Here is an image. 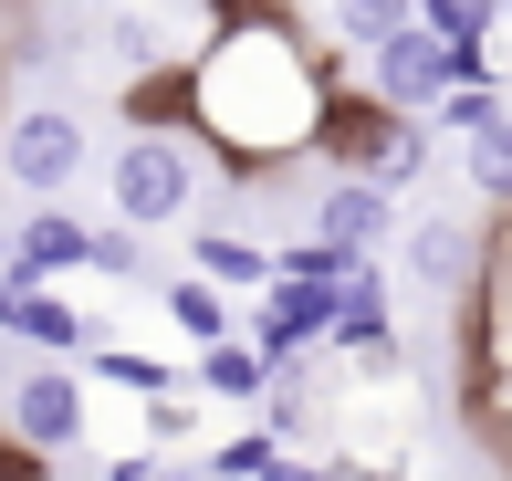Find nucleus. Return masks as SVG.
<instances>
[{"label":"nucleus","mask_w":512,"mask_h":481,"mask_svg":"<svg viewBox=\"0 0 512 481\" xmlns=\"http://www.w3.org/2000/svg\"><path fill=\"white\" fill-rule=\"evenodd\" d=\"M136 262H147V231H126V220H105V231H95V272H105V283H126Z\"/></svg>","instance_id":"nucleus-16"},{"label":"nucleus","mask_w":512,"mask_h":481,"mask_svg":"<svg viewBox=\"0 0 512 481\" xmlns=\"http://www.w3.org/2000/svg\"><path fill=\"white\" fill-rule=\"evenodd\" d=\"M209 189V147L178 126H136L126 147L105 157V210L126 220V231H168V220H189Z\"/></svg>","instance_id":"nucleus-2"},{"label":"nucleus","mask_w":512,"mask_h":481,"mask_svg":"<svg viewBox=\"0 0 512 481\" xmlns=\"http://www.w3.org/2000/svg\"><path fill=\"white\" fill-rule=\"evenodd\" d=\"M189 272H209L220 293H272V272H283V262H272L262 241H241V231H199V241H189Z\"/></svg>","instance_id":"nucleus-13"},{"label":"nucleus","mask_w":512,"mask_h":481,"mask_svg":"<svg viewBox=\"0 0 512 481\" xmlns=\"http://www.w3.org/2000/svg\"><path fill=\"white\" fill-rule=\"evenodd\" d=\"M481 251H492V231H471V220H450V210H418L408 231H398L408 283H418V293H450V304H471V283H481Z\"/></svg>","instance_id":"nucleus-7"},{"label":"nucleus","mask_w":512,"mask_h":481,"mask_svg":"<svg viewBox=\"0 0 512 481\" xmlns=\"http://www.w3.org/2000/svg\"><path fill=\"white\" fill-rule=\"evenodd\" d=\"M408 220H398V189H377V178H324L314 189V241H335V251H356V262H377L387 241H398Z\"/></svg>","instance_id":"nucleus-8"},{"label":"nucleus","mask_w":512,"mask_h":481,"mask_svg":"<svg viewBox=\"0 0 512 481\" xmlns=\"http://www.w3.org/2000/svg\"><path fill=\"white\" fill-rule=\"evenodd\" d=\"M324 11H335V42L366 63L387 32H408V21H418V0H324Z\"/></svg>","instance_id":"nucleus-15"},{"label":"nucleus","mask_w":512,"mask_h":481,"mask_svg":"<svg viewBox=\"0 0 512 481\" xmlns=\"http://www.w3.org/2000/svg\"><path fill=\"white\" fill-rule=\"evenodd\" d=\"M0 272H32V283H63V272H95V231H84L63 199H42L32 220L11 231V262Z\"/></svg>","instance_id":"nucleus-10"},{"label":"nucleus","mask_w":512,"mask_h":481,"mask_svg":"<svg viewBox=\"0 0 512 481\" xmlns=\"http://www.w3.org/2000/svg\"><path fill=\"white\" fill-rule=\"evenodd\" d=\"M460 84H471V63H460L450 42L429 32V21H408V32H387L377 53H366V95H377V105H398V116H418V126H429L439 105L460 95Z\"/></svg>","instance_id":"nucleus-6"},{"label":"nucleus","mask_w":512,"mask_h":481,"mask_svg":"<svg viewBox=\"0 0 512 481\" xmlns=\"http://www.w3.org/2000/svg\"><path fill=\"white\" fill-rule=\"evenodd\" d=\"M105 42H115V63H126V74H136V63H157V53H168V42H157L147 21H136V11H126V21H105Z\"/></svg>","instance_id":"nucleus-17"},{"label":"nucleus","mask_w":512,"mask_h":481,"mask_svg":"<svg viewBox=\"0 0 512 481\" xmlns=\"http://www.w3.org/2000/svg\"><path fill=\"white\" fill-rule=\"evenodd\" d=\"M84 168H95V136H84L74 105H11L0 116V178L21 199H63Z\"/></svg>","instance_id":"nucleus-5"},{"label":"nucleus","mask_w":512,"mask_h":481,"mask_svg":"<svg viewBox=\"0 0 512 481\" xmlns=\"http://www.w3.org/2000/svg\"><path fill=\"white\" fill-rule=\"evenodd\" d=\"M324 168L377 178V189H408V178L429 168V126L398 116V105H377L366 84H345V95H335V126H324Z\"/></svg>","instance_id":"nucleus-3"},{"label":"nucleus","mask_w":512,"mask_h":481,"mask_svg":"<svg viewBox=\"0 0 512 481\" xmlns=\"http://www.w3.org/2000/svg\"><path fill=\"white\" fill-rule=\"evenodd\" d=\"M0 116H11V105H0Z\"/></svg>","instance_id":"nucleus-18"},{"label":"nucleus","mask_w":512,"mask_h":481,"mask_svg":"<svg viewBox=\"0 0 512 481\" xmlns=\"http://www.w3.org/2000/svg\"><path fill=\"white\" fill-rule=\"evenodd\" d=\"M95 440V377L74 356H42L32 377H11V450L32 461H74Z\"/></svg>","instance_id":"nucleus-4"},{"label":"nucleus","mask_w":512,"mask_h":481,"mask_svg":"<svg viewBox=\"0 0 512 481\" xmlns=\"http://www.w3.org/2000/svg\"><path fill=\"white\" fill-rule=\"evenodd\" d=\"M335 63L314 53L283 21V0H220V32L178 63L168 84H147V116H178V136H199L230 178H283L324 157V126H335Z\"/></svg>","instance_id":"nucleus-1"},{"label":"nucleus","mask_w":512,"mask_h":481,"mask_svg":"<svg viewBox=\"0 0 512 481\" xmlns=\"http://www.w3.org/2000/svg\"><path fill=\"white\" fill-rule=\"evenodd\" d=\"M157 314H168V325L189 335L199 356H209V346H230V335H241V314H230V293L209 283V272H168V283H157Z\"/></svg>","instance_id":"nucleus-11"},{"label":"nucleus","mask_w":512,"mask_h":481,"mask_svg":"<svg viewBox=\"0 0 512 481\" xmlns=\"http://www.w3.org/2000/svg\"><path fill=\"white\" fill-rule=\"evenodd\" d=\"M460 168H471V199L502 220V210H512V105H502L492 126H471V136H460Z\"/></svg>","instance_id":"nucleus-14"},{"label":"nucleus","mask_w":512,"mask_h":481,"mask_svg":"<svg viewBox=\"0 0 512 481\" xmlns=\"http://www.w3.org/2000/svg\"><path fill=\"white\" fill-rule=\"evenodd\" d=\"M272 377H283V366L251 346V335H230V346H209V356H199V398H230V408H262V398H272Z\"/></svg>","instance_id":"nucleus-12"},{"label":"nucleus","mask_w":512,"mask_h":481,"mask_svg":"<svg viewBox=\"0 0 512 481\" xmlns=\"http://www.w3.org/2000/svg\"><path fill=\"white\" fill-rule=\"evenodd\" d=\"M0 335H21V346H42V356H95L84 304L63 283H32V272H0Z\"/></svg>","instance_id":"nucleus-9"}]
</instances>
